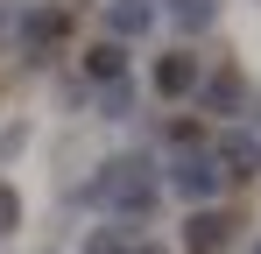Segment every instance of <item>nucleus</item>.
<instances>
[{
    "label": "nucleus",
    "instance_id": "obj_4",
    "mask_svg": "<svg viewBox=\"0 0 261 254\" xmlns=\"http://www.w3.org/2000/svg\"><path fill=\"white\" fill-rule=\"evenodd\" d=\"M14 219H21V205H14V191L0 184V233H14Z\"/></svg>",
    "mask_w": 261,
    "mask_h": 254
},
{
    "label": "nucleus",
    "instance_id": "obj_3",
    "mask_svg": "<svg viewBox=\"0 0 261 254\" xmlns=\"http://www.w3.org/2000/svg\"><path fill=\"white\" fill-rule=\"evenodd\" d=\"M85 71H92V78H113V71H120V49H113V42H99V49L85 57Z\"/></svg>",
    "mask_w": 261,
    "mask_h": 254
},
{
    "label": "nucleus",
    "instance_id": "obj_1",
    "mask_svg": "<svg viewBox=\"0 0 261 254\" xmlns=\"http://www.w3.org/2000/svg\"><path fill=\"white\" fill-rule=\"evenodd\" d=\"M191 78H198V64H191V49H170V57L155 64V85H163V92H191Z\"/></svg>",
    "mask_w": 261,
    "mask_h": 254
},
{
    "label": "nucleus",
    "instance_id": "obj_2",
    "mask_svg": "<svg viewBox=\"0 0 261 254\" xmlns=\"http://www.w3.org/2000/svg\"><path fill=\"white\" fill-rule=\"evenodd\" d=\"M226 247V219H191V254H219Z\"/></svg>",
    "mask_w": 261,
    "mask_h": 254
},
{
    "label": "nucleus",
    "instance_id": "obj_5",
    "mask_svg": "<svg viewBox=\"0 0 261 254\" xmlns=\"http://www.w3.org/2000/svg\"><path fill=\"white\" fill-rule=\"evenodd\" d=\"M254 254H261V247H254Z\"/></svg>",
    "mask_w": 261,
    "mask_h": 254
}]
</instances>
